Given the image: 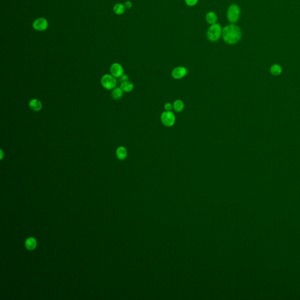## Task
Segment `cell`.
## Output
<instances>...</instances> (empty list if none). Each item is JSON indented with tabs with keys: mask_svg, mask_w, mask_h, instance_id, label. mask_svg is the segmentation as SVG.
Instances as JSON below:
<instances>
[{
	"mask_svg": "<svg viewBox=\"0 0 300 300\" xmlns=\"http://www.w3.org/2000/svg\"><path fill=\"white\" fill-rule=\"evenodd\" d=\"M124 6H125V7H126V8H127V9H130V8H131V7H132V3H131V1H127L125 2V3H124Z\"/></svg>",
	"mask_w": 300,
	"mask_h": 300,
	"instance_id": "obj_20",
	"label": "cell"
},
{
	"mask_svg": "<svg viewBox=\"0 0 300 300\" xmlns=\"http://www.w3.org/2000/svg\"><path fill=\"white\" fill-rule=\"evenodd\" d=\"M188 71L184 66H178L174 68L172 71L171 75L175 79H181L187 75Z\"/></svg>",
	"mask_w": 300,
	"mask_h": 300,
	"instance_id": "obj_7",
	"label": "cell"
},
{
	"mask_svg": "<svg viewBox=\"0 0 300 300\" xmlns=\"http://www.w3.org/2000/svg\"><path fill=\"white\" fill-rule=\"evenodd\" d=\"M115 154L118 159L123 161L126 159L127 157V150L123 146H120L117 148Z\"/></svg>",
	"mask_w": 300,
	"mask_h": 300,
	"instance_id": "obj_10",
	"label": "cell"
},
{
	"mask_svg": "<svg viewBox=\"0 0 300 300\" xmlns=\"http://www.w3.org/2000/svg\"><path fill=\"white\" fill-rule=\"evenodd\" d=\"M29 107L32 110L40 111L42 109V104L39 100L36 99H31L29 102Z\"/></svg>",
	"mask_w": 300,
	"mask_h": 300,
	"instance_id": "obj_9",
	"label": "cell"
},
{
	"mask_svg": "<svg viewBox=\"0 0 300 300\" xmlns=\"http://www.w3.org/2000/svg\"><path fill=\"white\" fill-rule=\"evenodd\" d=\"M123 90L121 88H119V87L115 88H113V90L111 92V96H112V97L115 100H118L123 96Z\"/></svg>",
	"mask_w": 300,
	"mask_h": 300,
	"instance_id": "obj_14",
	"label": "cell"
},
{
	"mask_svg": "<svg viewBox=\"0 0 300 300\" xmlns=\"http://www.w3.org/2000/svg\"><path fill=\"white\" fill-rule=\"evenodd\" d=\"M173 109V104L171 103H167L164 105V109L166 111H171Z\"/></svg>",
	"mask_w": 300,
	"mask_h": 300,
	"instance_id": "obj_19",
	"label": "cell"
},
{
	"mask_svg": "<svg viewBox=\"0 0 300 300\" xmlns=\"http://www.w3.org/2000/svg\"><path fill=\"white\" fill-rule=\"evenodd\" d=\"M110 72L114 77L119 78L123 75V67L119 63H115L111 66Z\"/></svg>",
	"mask_w": 300,
	"mask_h": 300,
	"instance_id": "obj_8",
	"label": "cell"
},
{
	"mask_svg": "<svg viewBox=\"0 0 300 300\" xmlns=\"http://www.w3.org/2000/svg\"><path fill=\"white\" fill-rule=\"evenodd\" d=\"M125 10H126V7L124 5L122 4L121 3L116 4L113 7L114 13L117 15L123 14L125 12Z\"/></svg>",
	"mask_w": 300,
	"mask_h": 300,
	"instance_id": "obj_15",
	"label": "cell"
},
{
	"mask_svg": "<svg viewBox=\"0 0 300 300\" xmlns=\"http://www.w3.org/2000/svg\"><path fill=\"white\" fill-rule=\"evenodd\" d=\"M128 75H123L121 77H120V80L122 81V82H126V81H128Z\"/></svg>",
	"mask_w": 300,
	"mask_h": 300,
	"instance_id": "obj_21",
	"label": "cell"
},
{
	"mask_svg": "<svg viewBox=\"0 0 300 300\" xmlns=\"http://www.w3.org/2000/svg\"><path fill=\"white\" fill-rule=\"evenodd\" d=\"M1 159H3V150H1Z\"/></svg>",
	"mask_w": 300,
	"mask_h": 300,
	"instance_id": "obj_22",
	"label": "cell"
},
{
	"mask_svg": "<svg viewBox=\"0 0 300 300\" xmlns=\"http://www.w3.org/2000/svg\"><path fill=\"white\" fill-rule=\"evenodd\" d=\"M240 9L238 5H230L227 11V18L228 21L232 24L237 22L240 17Z\"/></svg>",
	"mask_w": 300,
	"mask_h": 300,
	"instance_id": "obj_3",
	"label": "cell"
},
{
	"mask_svg": "<svg viewBox=\"0 0 300 300\" xmlns=\"http://www.w3.org/2000/svg\"><path fill=\"white\" fill-rule=\"evenodd\" d=\"M161 121L165 126L169 127L175 124L176 118L171 111H165L161 115Z\"/></svg>",
	"mask_w": 300,
	"mask_h": 300,
	"instance_id": "obj_4",
	"label": "cell"
},
{
	"mask_svg": "<svg viewBox=\"0 0 300 300\" xmlns=\"http://www.w3.org/2000/svg\"><path fill=\"white\" fill-rule=\"evenodd\" d=\"M120 88L123 90L124 92H130L134 89V84L132 82L129 81L123 82L121 83Z\"/></svg>",
	"mask_w": 300,
	"mask_h": 300,
	"instance_id": "obj_12",
	"label": "cell"
},
{
	"mask_svg": "<svg viewBox=\"0 0 300 300\" xmlns=\"http://www.w3.org/2000/svg\"><path fill=\"white\" fill-rule=\"evenodd\" d=\"M206 20L209 24H215L217 21V16L214 12H209L206 15Z\"/></svg>",
	"mask_w": 300,
	"mask_h": 300,
	"instance_id": "obj_11",
	"label": "cell"
},
{
	"mask_svg": "<svg viewBox=\"0 0 300 300\" xmlns=\"http://www.w3.org/2000/svg\"><path fill=\"white\" fill-rule=\"evenodd\" d=\"M184 103L181 100H177L173 103V109L178 113H180L184 109Z\"/></svg>",
	"mask_w": 300,
	"mask_h": 300,
	"instance_id": "obj_13",
	"label": "cell"
},
{
	"mask_svg": "<svg viewBox=\"0 0 300 300\" xmlns=\"http://www.w3.org/2000/svg\"><path fill=\"white\" fill-rule=\"evenodd\" d=\"M271 73L274 75H279L282 72L281 67L278 65H274L271 67Z\"/></svg>",
	"mask_w": 300,
	"mask_h": 300,
	"instance_id": "obj_17",
	"label": "cell"
},
{
	"mask_svg": "<svg viewBox=\"0 0 300 300\" xmlns=\"http://www.w3.org/2000/svg\"><path fill=\"white\" fill-rule=\"evenodd\" d=\"M101 83L102 86L107 90H111L115 88L117 80L113 75H104L102 78Z\"/></svg>",
	"mask_w": 300,
	"mask_h": 300,
	"instance_id": "obj_5",
	"label": "cell"
},
{
	"mask_svg": "<svg viewBox=\"0 0 300 300\" xmlns=\"http://www.w3.org/2000/svg\"><path fill=\"white\" fill-rule=\"evenodd\" d=\"M32 26L36 31H45L48 27V22L45 18H38L34 21Z\"/></svg>",
	"mask_w": 300,
	"mask_h": 300,
	"instance_id": "obj_6",
	"label": "cell"
},
{
	"mask_svg": "<svg viewBox=\"0 0 300 300\" xmlns=\"http://www.w3.org/2000/svg\"><path fill=\"white\" fill-rule=\"evenodd\" d=\"M25 246L28 250H33L36 246V241L33 238H28L25 242Z\"/></svg>",
	"mask_w": 300,
	"mask_h": 300,
	"instance_id": "obj_16",
	"label": "cell"
},
{
	"mask_svg": "<svg viewBox=\"0 0 300 300\" xmlns=\"http://www.w3.org/2000/svg\"><path fill=\"white\" fill-rule=\"evenodd\" d=\"M186 4L190 7H193L198 2V0H185Z\"/></svg>",
	"mask_w": 300,
	"mask_h": 300,
	"instance_id": "obj_18",
	"label": "cell"
},
{
	"mask_svg": "<svg viewBox=\"0 0 300 300\" xmlns=\"http://www.w3.org/2000/svg\"><path fill=\"white\" fill-rule=\"evenodd\" d=\"M222 35V29L219 24L212 25L207 29L206 35L208 40L212 42H215L219 40Z\"/></svg>",
	"mask_w": 300,
	"mask_h": 300,
	"instance_id": "obj_2",
	"label": "cell"
},
{
	"mask_svg": "<svg viewBox=\"0 0 300 300\" xmlns=\"http://www.w3.org/2000/svg\"><path fill=\"white\" fill-rule=\"evenodd\" d=\"M222 35L226 44H235L241 39L242 32L238 26L232 24L223 28Z\"/></svg>",
	"mask_w": 300,
	"mask_h": 300,
	"instance_id": "obj_1",
	"label": "cell"
}]
</instances>
